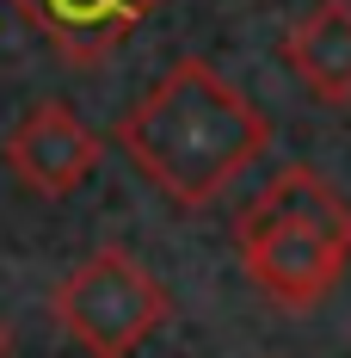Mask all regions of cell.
Here are the masks:
<instances>
[{"instance_id": "1", "label": "cell", "mask_w": 351, "mask_h": 358, "mask_svg": "<svg viewBox=\"0 0 351 358\" xmlns=\"http://www.w3.org/2000/svg\"><path fill=\"white\" fill-rule=\"evenodd\" d=\"M117 148L154 192H167L185 210H204L271 148V124L234 80L185 56L124 111Z\"/></svg>"}, {"instance_id": "2", "label": "cell", "mask_w": 351, "mask_h": 358, "mask_svg": "<svg viewBox=\"0 0 351 358\" xmlns=\"http://www.w3.org/2000/svg\"><path fill=\"white\" fill-rule=\"evenodd\" d=\"M234 241L246 278L278 309H315L351 266V204L315 167H283L246 204Z\"/></svg>"}, {"instance_id": "3", "label": "cell", "mask_w": 351, "mask_h": 358, "mask_svg": "<svg viewBox=\"0 0 351 358\" xmlns=\"http://www.w3.org/2000/svg\"><path fill=\"white\" fill-rule=\"evenodd\" d=\"M50 315L87 358H136L167 327L173 296L130 248H99L50 290Z\"/></svg>"}, {"instance_id": "4", "label": "cell", "mask_w": 351, "mask_h": 358, "mask_svg": "<svg viewBox=\"0 0 351 358\" xmlns=\"http://www.w3.org/2000/svg\"><path fill=\"white\" fill-rule=\"evenodd\" d=\"M0 161H6V173L19 179L25 192H37V198H68V192H80V185L93 179V167H99V136L80 124L74 106L37 99V106L13 124Z\"/></svg>"}, {"instance_id": "5", "label": "cell", "mask_w": 351, "mask_h": 358, "mask_svg": "<svg viewBox=\"0 0 351 358\" xmlns=\"http://www.w3.org/2000/svg\"><path fill=\"white\" fill-rule=\"evenodd\" d=\"M13 6H19L25 25H37V37L62 62L93 69V62H105L117 43H130V31L160 0H13Z\"/></svg>"}, {"instance_id": "6", "label": "cell", "mask_w": 351, "mask_h": 358, "mask_svg": "<svg viewBox=\"0 0 351 358\" xmlns=\"http://www.w3.org/2000/svg\"><path fill=\"white\" fill-rule=\"evenodd\" d=\"M283 69L296 87L320 106H351V0H320L308 6L278 43Z\"/></svg>"}, {"instance_id": "7", "label": "cell", "mask_w": 351, "mask_h": 358, "mask_svg": "<svg viewBox=\"0 0 351 358\" xmlns=\"http://www.w3.org/2000/svg\"><path fill=\"white\" fill-rule=\"evenodd\" d=\"M6 346H13V334H6V322H0V358H6Z\"/></svg>"}]
</instances>
